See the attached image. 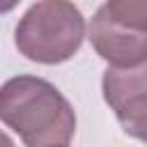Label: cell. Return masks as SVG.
<instances>
[{
  "label": "cell",
  "instance_id": "2",
  "mask_svg": "<svg viewBox=\"0 0 147 147\" xmlns=\"http://www.w3.org/2000/svg\"><path fill=\"white\" fill-rule=\"evenodd\" d=\"M85 39V18L64 0L34 2L16 25V48L32 62L62 64L71 60Z\"/></svg>",
  "mask_w": 147,
  "mask_h": 147
},
{
  "label": "cell",
  "instance_id": "5",
  "mask_svg": "<svg viewBox=\"0 0 147 147\" xmlns=\"http://www.w3.org/2000/svg\"><path fill=\"white\" fill-rule=\"evenodd\" d=\"M103 5L115 18L138 30H147V0H110Z\"/></svg>",
  "mask_w": 147,
  "mask_h": 147
},
{
  "label": "cell",
  "instance_id": "4",
  "mask_svg": "<svg viewBox=\"0 0 147 147\" xmlns=\"http://www.w3.org/2000/svg\"><path fill=\"white\" fill-rule=\"evenodd\" d=\"M94 51L110 62V67L129 69L147 62V30H138L115 18L106 5H101L87 28Z\"/></svg>",
  "mask_w": 147,
  "mask_h": 147
},
{
  "label": "cell",
  "instance_id": "3",
  "mask_svg": "<svg viewBox=\"0 0 147 147\" xmlns=\"http://www.w3.org/2000/svg\"><path fill=\"white\" fill-rule=\"evenodd\" d=\"M101 90L124 133L147 142V62L129 69L108 67Z\"/></svg>",
  "mask_w": 147,
  "mask_h": 147
},
{
  "label": "cell",
  "instance_id": "1",
  "mask_svg": "<svg viewBox=\"0 0 147 147\" xmlns=\"http://www.w3.org/2000/svg\"><path fill=\"white\" fill-rule=\"evenodd\" d=\"M0 117L25 147H67L76 113L64 94L37 76L9 78L0 90Z\"/></svg>",
  "mask_w": 147,
  "mask_h": 147
}]
</instances>
